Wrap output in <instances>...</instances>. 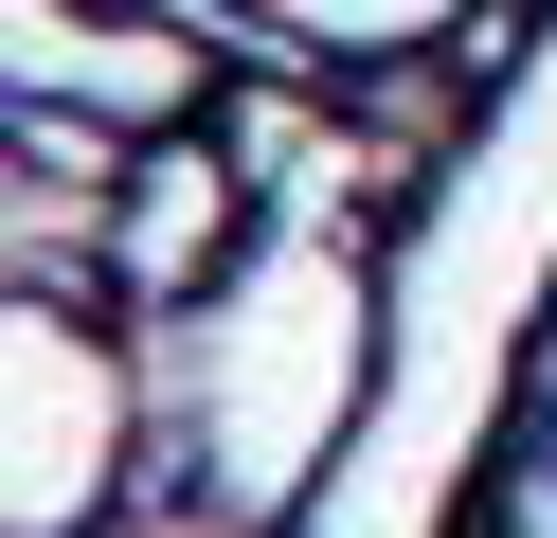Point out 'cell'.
Returning <instances> with one entry per match:
<instances>
[{
  "mask_svg": "<svg viewBox=\"0 0 557 538\" xmlns=\"http://www.w3.org/2000/svg\"><path fill=\"white\" fill-rule=\"evenodd\" d=\"M216 215H234V179L198 162V143H162L145 179L109 162V287H198L216 270Z\"/></svg>",
  "mask_w": 557,
  "mask_h": 538,
  "instance_id": "obj_1",
  "label": "cell"
}]
</instances>
